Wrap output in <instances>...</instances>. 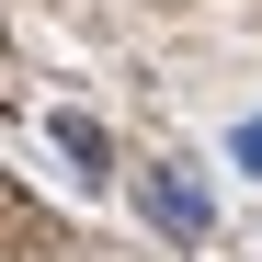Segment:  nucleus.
Here are the masks:
<instances>
[{
  "instance_id": "nucleus-1",
  "label": "nucleus",
  "mask_w": 262,
  "mask_h": 262,
  "mask_svg": "<svg viewBox=\"0 0 262 262\" xmlns=\"http://www.w3.org/2000/svg\"><path fill=\"white\" fill-rule=\"evenodd\" d=\"M137 205H148V228H171V239H205V194L183 183V171H148V183H137Z\"/></svg>"
},
{
  "instance_id": "nucleus-2",
  "label": "nucleus",
  "mask_w": 262,
  "mask_h": 262,
  "mask_svg": "<svg viewBox=\"0 0 262 262\" xmlns=\"http://www.w3.org/2000/svg\"><path fill=\"white\" fill-rule=\"evenodd\" d=\"M57 148H69L80 171H92V183H103V125H80V114H57Z\"/></svg>"
},
{
  "instance_id": "nucleus-3",
  "label": "nucleus",
  "mask_w": 262,
  "mask_h": 262,
  "mask_svg": "<svg viewBox=\"0 0 262 262\" xmlns=\"http://www.w3.org/2000/svg\"><path fill=\"white\" fill-rule=\"evenodd\" d=\"M228 148H239V171H262V114L239 125V137H228Z\"/></svg>"
}]
</instances>
